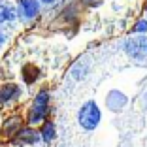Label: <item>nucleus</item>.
<instances>
[{
    "mask_svg": "<svg viewBox=\"0 0 147 147\" xmlns=\"http://www.w3.org/2000/svg\"><path fill=\"white\" fill-rule=\"evenodd\" d=\"M102 121V111H100L98 104H96L94 100H89L85 104L81 106L78 113V123L83 130H94L96 126L100 125Z\"/></svg>",
    "mask_w": 147,
    "mask_h": 147,
    "instance_id": "nucleus-1",
    "label": "nucleus"
},
{
    "mask_svg": "<svg viewBox=\"0 0 147 147\" xmlns=\"http://www.w3.org/2000/svg\"><path fill=\"white\" fill-rule=\"evenodd\" d=\"M49 113V92L47 91H40L36 94L32 108L28 111V125H38L42 123Z\"/></svg>",
    "mask_w": 147,
    "mask_h": 147,
    "instance_id": "nucleus-2",
    "label": "nucleus"
},
{
    "mask_svg": "<svg viewBox=\"0 0 147 147\" xmlns=\"http://www.w3.org/2000/svg\"><path fill=\"white\" fill-rule=\"evenodd\" d=\"M125 53L132 59V61H145L147 59V36L138 34L132 36L125 42Z\"/></svg>",
    "mask_w": 147,
    "mask_h": 147,
    "instance_id": "nucleus-3",
    "label": "nucleus"
},
{
    "mask_svg": "<svg viewBox=\"0 0 147 147\" xmlns=\"http://www.w3.org/2000/svg\"><path fill=\"white\" fill-rule=\"evenodd\" d=\"M17 13L23 19H34L40 13L38 0H19L17 2Z\"/></svg>",
    "mask_w": 147,
    "mask_h": 147,
    "instance_id": "nucleus-4",
    "label": "nucleus"
},
{
    "mask_svg": "<svg viewBox=\"0 0 147 147\" xmlns=\"http://www.w3.org/2000/svg\"><path fill=\"white\" fill-rule=\"evenodd\" d=\"M23 94L21 87L15 85V83H4V85L0 87V100H2V104H9V102H15L19 100Z\"/></svg>",
    "mask_w": 147,
    "mask_h": 147,
    "instance_id": "nucleus-5",
    "label": "nucleus"
},
{
    "mask_svg": "<svg viewBox=\"0 0 147 147\" xmlns=\"http://www.w3.org/2000/svg\"><path fill=\"white\" fill-rule=\"evenodd\" d=\"M126 102H128V98H126L121 91H111L106 96V106H108V109H111V111H115V113L121 111L126 106Z\"/></svg>",
    "mask_w": 147,
    "mask_h": 147,
    "instance_id": "nucleus-6",
    "label": "nucleus"
},
{
    "mask_svg": "<svg viewBox=\"0 0 147 147\" xmlns=\"http://www.w3.org/2000/svg\"><path fill=\"white\" fill-rule=\"evenodd\" d=\"M15 140L19 143H30V145H34V143L42 142V134H40L38 130H34L32 126H25V128H21L15 134Z\"/></svg>",
    "mask_w": 147,
    "mask_h": 147,
    "instance_id": "nucleus-7",
    "label": "nucleus"
},
{
    "mask_svg": "<svg viewBox=\"0 0 147 147\" xmlns=\"http://www.w3.org/2000/svg\"><path fill=\"white\" fill-rule=\"evenodd\" d=\"M23 128V119L19 115H11L4 121V126H2V134L4 136H15L19 130Z\"/></svg>",
    "mask_w": 147,
    "mask_h": 147,
    "instance_id": "nucleus-8",
    "label": "nucleus"
},
{
    "mask_svg": "<svg viewBox=\"0 0 147 147\" xmlns=\"http://www.w3.org/2000/svg\"><path fill=\"white\" fill-rule=\"evenodd\" d=\"M15 15H17V9L11 8L9 4H4V2H0V25L2 23H9L15 19Z\"/></svg>",
    "mask_w": 147,
    "mask_h": 147,
    "instance_id": "nucleus-9",
    "label": "nucleus"
},
{
    "mask_svg": "<svg viewBox=\"0 0 147 147\" xmlns=\"http://www.w3.org/2000/svg\"><path fill=\"white\" fill-rule=\"evenodd\" d=\"M40 134H42V140L43 142H53L55 140V136H57V128H55V125H53L51 121H45L43 123V126H42V130H40Z\"/></svg>",
    "mask_w": 147,
    "mask_h": 147,
    "instance_id": "nucleus-10",
    "label": "nucleus"
},
{
    "mask_svg": "<svg viewBox=\"0 0 147 147\" xmlns=\"http://www.w3.org/2000/svg\"><path fill=\"white\" fill-rule=\"evenodd\" d=\"M21 76H23V79H25L26 83H34L36 79H38V76H40V70L36 68L34 64H25Z\"/></svg>",
    "mask_w": 147,
    "mask_h": 147,
    "instance_id": "nucleus-11",
    "label": "nucleus"
},
{
    "mask_svg": "<svg viewBox=\"0 0 147 147\" xmlns=\"http://www.w3.org/2000/svg\"><path fill=\"white\" fill-rule=\"evenodd\" d=\"M87 72H89V64H85V62H78V64L74 66V70H72V76L76 79H83Z\"/></svg>",
    "mask_w": 147,
    "mask_h": 147,
    "instance_id": "nucleus-12",
    "label": "nucleus"
},
{
    "mask_svg": "<svg viewBox=\"0 0 147 147\" xmlns=\"http://www.w3.org/2000/svg\"><path fill=\"white\" fill-rule=\"evenodd\" d=\"M132 32H134V34H145L147 32V19H140V21L134 25Z\"/></svg>",
    "mask_w": 147,
    "mask_h": 147,
    "instance_id": "nucleus-13",
    "label": "nucleus"
},
{
    "mask_svg": "<svg viewBox=\"0 0 147 147\" xmlns=\"http://www.w3.org/2000/svg\"><path fill=\"white\" fill-rule=\"evenodd\" d=\"M6 40H8V34H6V32H0V47L6 43Z\"/></svg>",
    "mask_w": 147,
    "mask_h": 147,
    "instance_id": "nucleus-14",
    "label": "nucleus"
},
{
    "mask_svg": "<svg viewBox=\"0 0 147 147\" xmlns=\"http://www.w3.org/2000/svg\"><path fill=\"white\" fill-rule=\"evenodd\" d=\"M40 2H42V4H47V6H51V4H55L57 0H40Z\"/></svg>",
    "mask_w": 147,
    "mask_h": 147,
    "instance_id": "nucleus-15",
    "label": "nucleus"
},
{
    "mask_svg": "<svg viewBox=\"0 0 147 147\" xmlns=\"http://www.w3.org/2000/svg\"><path fill=\"white\" fill-rule=\"evenodd\" d=\"M83 2H87V4H94V0H83Z\"/></svg>",
    "mask_w": 147,
    "mask_h": 147,
    "instance_id": "nucleus-16",
    "label": "nucleus"
},
{
    "mask_svg": "<svg viewBox=\"0 0 147 147\" xmlns=\"http://www.w3.org/2000/svg\"><path fill=\"white\" fill-rule=\"evenodd\" d=\"M0 106H2V100H0Z\"/></svg>",
    "mask_w": 147,
    "mask_h": 147,
    "instance_id": "nucleus-17",
    "label": "nucleus"
}]
</instances>
